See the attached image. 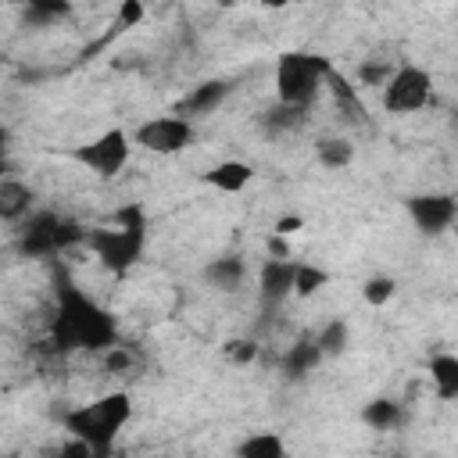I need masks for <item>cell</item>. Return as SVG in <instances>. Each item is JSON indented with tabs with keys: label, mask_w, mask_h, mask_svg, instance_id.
<instances>
[{
	"label": "cell",
	"mask_w": 458,
	"mask_h": 458,
	"mask_svg": "<svg viewBox=\"0 0 458 458\" xmlns=\"http://www.w3.org/2000/svg\"><path fill=\"white\" fill-rule=\"evenodd\" d=\"M322 347L315 344V336H304V340H293L286 351H283V361H279V372L290 379V383H301L308 379L318 365H322Z\"/></svg>",
	"instance_id": "14"
},
{
	"label": "cell",
	"mask_w": 458,
	"mask_h": 458,
	"mask_svg": "<svg viewBox=\"0 0 458 458\" xmlns=\"http://www.w3.org/2000/svg\"><path fill=\"white\" fill-rule=\"evenodd\" d=\"M86 247L93 250V258L107 272L125 276L143 258V247H147V215H143V204L118 208L114 218H111V225H100V229H89L86 233Z\"/></svg>",
	"instance_id": "2"
},
{
	"label": "cell",
	"mask_w": 458,
	"mask_h": 458,
	"mask_svg": "<svg viewBox=\"0 0 458 458\" xmlns=\"http://www.w3.org/2000/svg\"><path fill=\"white\" fill-rule=\"evenodd\" d=\"M25 7V25H57L72 14V0H14Z\"/></svg>",
	"instance_id": "21"
},
{
	"label": "cell",
	"mask_w": 458,
	"mask_h": 458,
	"mask_svg": "<svg viewBox=\"0 0 458 458\" xmlns=\"http://www.w3.org/2000/svg\"><path fill=\"white\" fill-rule=\"evenodd\" d=\"M329 68L333 64L322 54H304V50L279 54V61H276V100L311 107L318 100V93L326 89Z\"/></svg>",
	"instance_id": "4"
},
{
	"label": "cell",
	"mask_w": 458,
	"mask_h": 458,
	"mask_svg": "<svg viewBox=\"0 0 458 458\" xmlns=\"http://www.w3.org/2000/svg\"><path fill=\"white\" fill-rule=\"evenodd\" d=\"M204 283L218 293H236L243 283H247V261L240 254H218L211 258L204 268H200Z\"/></svg>",
	"instance_id": "13"
},
{
	"label": "cell",
	"mask_w": 458,
	"mask_h": 458,
	"mask_svg": "<svg viewBox=\"0 0 458 458\" xmlns=\"http://www.w3.org/2000/svg\"><path fill=\"white\" fill-rule=\"evenodd\" d=\"M308 111L311 107H301V104H286V100H272L261 114H258V129L261 136L268 140H283V136H293L297 129H304L308 122Z\"/></svg>",
	"instance_id": "11"
},
{
	"label": "cell",
	"mask_w": 458,
	"mask_h": 458,
	"mask_svg": "<svg viewBox=\"0 0 458 458\" xmlns=\"http://www.w3.org/2000/svg\"><path fill=\"white\" fill-rule=\"evenodd\" d=\"M100 358H104V372H129L136 365V354L129 347H122V344H111Z\"/></svg>",
	"instance_id": "26"
},
{
	"label": "cell",
	"mask_w": 458,
	"mask_h": 458,
	"mask_svg": "<svg viewBox=\"0 0 458 458\" xmlns=\"http://www.w3.org/2000/svg\"><path fill=\"white\" fill-rule=\"evenodd\" d=\"M222 354L233 361V365H250L258 361V340H229L222 347Z\"/></svg>",
	"instance_id": "28"
},
{
	"label": "cell",
	"mask_w": 458,
	"mask_h": 458,
	"mask_svg": "<svg viewBox=\"0 0 458 458\" xmlns=\"http://www.w3.org/2000/svg\"><path fill=\"white\" fill-rule=\"evenodd\" d=\"M451 122H454V129H458V107H454V114H451Z\"/></svg>",
	"instance_id": "32"
},
{
	"label": "cell",
	"mask_w": 458,
	"mask_h": 458,
	"mask_svg": "<svg viewBox=\"0 0 458 458\" xmlns=\"http://www.w3.org/2000/svg\"><path fill=\"white\" fill-rule=\"evenodd\" d=\"M233 93V82H225V79H208V82H200V86H193L182 100H179V114H186V118H208L215 107H222L225 104V97Z\"/></svg>",
	"instance_id": "12"
},
{
	"label": "cell",
	"mask_w": 458,
	"mask_h": 458,
	"mask_svg": "<svg viewBox=\"0 0 458 458\" xmlns=\"http://www.w3.org/2000/svg\"><path fill=\"white\" fill-rule=\"evenodd\" d=\"M297 229H304V218L301 215H279L272 222V233H279V236H293Z\"/></svg>",
	"instance_id": "30"
},
{
	"label": "cell",
	"mask_w": 458,
	"mask_h": 458,
	"mask_svg": "<svg viewBox=\"0 0 458 458\" xmlns=\"http://www.w3.org/2000/svg\"><path fill=\"white\" fill-rule=\"evenodd\" d=\"M322 286H329V272H326L322 265L297 261V276H293V297L308 301V297H315Z\"/></svg>",
	"instance_id": "22"
},
{
	"label": "cell",
	"mask_w": 458,
	"mask_h": 458,
	"mask_svg": "<svg viewBox=\"0 0 458 458\" xmlns=\"http://www.w3.org/2000/svg\"><path fill=\"white\" fill-rule=\"evenodd\" d=\"M129 419H132V397L125 390H111L97 401H86V404L64 411L61 426L72 437L86 440L93 447V458H104V454H111V444L129 426Z\"/></svg>",
	"instance_id": "3"
},
{
	"label": "cell",
	"mask_w": 458,
	"mask_h": 458,
	"mask_svg": "<svg viewBox=\"0 0 458 458\" xmlns=\"http://www.w3.org/2000/svg\"><path fill=\"white\" fill-rule=\"evenodd\" d=\"M143 18H147V7H143V0H122V4H118V14H114V32L136 29Z\"/></svg>",
	"instance_id": "25"
},
{
	"label": "cell",
	"mask_w": 458,
	"mask_h": 458,
	"mask_svg": "<svg viewBox=\"0 0 458 458\" xmlns=\"http://www.w3.org/2000/svg\"><path fill=\"white\" fill-rule=\"evenodd\" d=\"M32 200H36V193L25 182H18L14 175L0 179V218L7 225H18L21 218H29L32 215Z\"/></svg>",
	"instance_id": "16"
},
{
	"label": "cell",
	"mask_w": 458,
	"mask_h": 458,
	"mask_svg": "<svg viewBox=\"0 0 458 458\" xmlns=\"http://www.w3.org/2000/svg\"><path fill=\"white\" fill-rule=\"evenodd\" d=\"M72 157H75L79 165H86L93 175L114 179V175L129 165V157H132V136H129L125 129H118V125H114V129H104L97 140L75 147Z\"/></svg>",
	"instance_id": "8"
},
{
	"label": "cell",
	"mask_w": 458,
	"mask_h": 458,
	"mask_svg": "<svg viewBox=\"0 0 458 458\" xmlns=\"http://www.w3.org/2000/svg\"><path fill=\"white\" fill-rule=\"evenodd\" d=\"M315 344L322 347L326 358H336V354H344L347 344H351V326H347L344 318H329V322L315 333Z\"/></svg>",
	"instance_id": "23"
},
{
	"label": "cell",
	"mask_w": 458,
	"mask_h": 458,
	"mask_svg": "<svg viewBox=\"0 0 458 458\" xmlns=\"http://www.w3.org/2000/svg\"><path fill=\"white\" fill-rule=\"evenodd\" d=\"M429 379L440 401H458V354H433L429 358Z\"/></svg>",
	"instance_id": "17"
},
{
	"label": "cell",
	"mask_w": 458,
	"mask_h": 458,
	"mask_svg": "<svg viewBox=\"0 0 458 458\" xmlns=\"http://www.w3.org/2000/svg\"><path fill=\"white\" fill-rule=\"evenodd\" d=\"M200 179H204L211 190H218V193H243V190L250 186V179H254V168H250L247 161H240V157H225V161L211 165Z\"/></svg>",
	"instance_id": "15"
},
{
	"label": "cell",
	"mask_w": 458,
	"mask_h": 458,
	"mask_svg": "<svg viewBox=\"0 0 458 458\" xmlns=\"http://www.w3.org/2000/svg\"><path fill=\"white\" fill-rule=\"evenodd\" d=\"M293 276H297V258H265L261 261L258 301L265 311H276L293 297Z\"/></svg>",
	"instance_id": "10"
},
{
	"label": "cell",
	"mask_w": 458,
	"mask_h": 458,
	"mask_svg": "<svg viewBox=\"0 0 458 458\" xmlns=\"http://www.w3.org/2000/svg\"><path fill=\"white\" fill-rule=\"evenodd\" d=\"M379 100H383V111L394 118L415 114L433 100V75L422 64H397L383 82Z\"/></svg>",
	"instance_id": "6"
},
{
	"label": "cell",
	"mask_w": 458,
	"mask_h": 458,
	"mask_svg": "<svg viewBox=\"0 0 458 458\" xmlns=\"http://www.w3.org/2000/svg\"><path fill=\"white\" fill-rule=\"evenodd\" d=\"M132 143L157 154V157H172V154H182L190 143H193V118L172 111V114H154L147 122L136 125L132 132Z\"/></svg>",
	"instance_id": "7"
},
{
	"label": "cell",
	"mask_w": 458,
	"mask_h": 458,
	"mask_svg": "<svg viewBox=\"0 0 458 458\" xmlns=\"http://www.w3.org/2000/svg\"><path fill=\"white\" fill-rule=\"evenodd\" d=\"M361 422H365L369 429L386 433V429H397V426L404 422V408H401V401H394V397H376V401H369V404L361 408Z\"/></svg>",
	"instance_id": "18"
},
{
	"label": "cell",
	"mask_w": 458,
	"mask_h": 458,
	"mask_svg": "<svg viewBox=\"0 0 458 458\" xmlns=\"http://www.w3.org/2000/svg\"><path fill=\"white\" fill-rule=\"evenodd\" d=\"M265 250H268V258H293L290 236H279V233H268V240H265Z\"/></svg>",
	"instance_id": "29"
},
{
	"label": "cell",
	"mask_w": 458,
	"mask_h": 458,
	"mask_svg": "<svg viewBox=\"0 0 458 458\" xmlns=\"http://www.w3.org/2000/svg\"><path fill=\"white\" fill-rule=\"evenodd\" d=\"M290 0H261V7H268V11H279V7H286Z\"/></svg>",
	"instance_id": "31"
},
{
	"label": "cell",
	"mask_w": 458,
	"mask_h": 458,
	"mask_svg": "<svg viewBox=\"0 0 458 458\" xmlns=\"http://www.w3.org/2000/svg\"><path fill=\"white\" fill-rule=\"evenodd\" d=\"M18 250L21 258H57L75 243H86V233L79 222L57 215V211H32L18 222Z\"/></svg>",
	"instance_id": "5"
},
{
	"label": "cell",
	"mask_w": 458,
	"mask_h": 458,
	"mask_svg": "<svg viewBox=\"0 0 458 458\" xmlns=\"http://www.w3.org/2000/svg\"><path fill=\"white\" fill-rule=\"evenodd\" d=\"M390 64H383V61H361L358 64V86H379L383 89V82L390 79Z\"/></svg>",
	"instance_id": "27"
},
{
	"label": "cell",
	"mask_w": 458,
	"mask_h": 458,
	"mask_svg": "<svg viewBox=\"0 0 458 458\" xmlns=\"http://www.w3.org/2000/svg\"><path fill=\"white\" fill-rule=\"evenodd\" d=\"M404 211H408L411 225H415L422 236H440V233H447V229L454 225V218H458V197H454V193H437V190H429V193H411V197L404 200Z\"/></svg>",
	"instance_id": "9"
},
{
	"label": "cell",
	"mask_w": 458,
	"mask_h": 458,
	"mask_svg": "<svg viewBox=\"0 0 458 458\" xmlns=\"http://www.w3.org/2000/svg\"><path fill=\"white\" fill-rule=\"evenodd\" d=\"M394 293H397V279H394V276L376 272V276H369V279L361 283V301H365V304H372V308L390 304V301H394Z\"/></svg>",
	"instance_id": "24"
},
{
	"label": "cell",
	"mask_w": 458,
	"mask_h": 458,
	"mask_svg": "<svg viewBox=\"0 0 458 458\" xmlns=\"http://www.w3.org/2000/svg\"><path fill=\"white\" fill-rule=\"evenodd\" d=\"M236 454L240 458H283L286 454V440L272 429H261V433H250L236 444Z\"/></svg>",
	"instance_id": "20"
},
{
	"label": "cell",
	"mask_w": 458,
	"mask_h": 458,
	"mask_svg": "<svg viewBox=\"0 0 458 458\" xmlns=\"http://www.w3.org/2000/svg\"><path fill=\"white\" fill-rule=\"evenodd\" d=\"M315 161L329 172H340L354 161V143L347 136H322L315 140Z\"/></svg>",
	"instance_id": "19"
},
{
	"label": "cell",
	"mask_w": 458,
	"mask_h": 458,
	"mask_svg": "<svg viewBox=\"0 0 458 458\" xmlns=\"http://www.w3.org/2000/svg\"><path fill=\"white\" fill-rule=\"evenodd\" d=\"M111 344H118V322L107 308H100L72 276L64 265L54 268V318H50V347L57 354L68 351H89L104 354Z\"/></svg>",
	"instance_id": "1"
}]
</instances>
